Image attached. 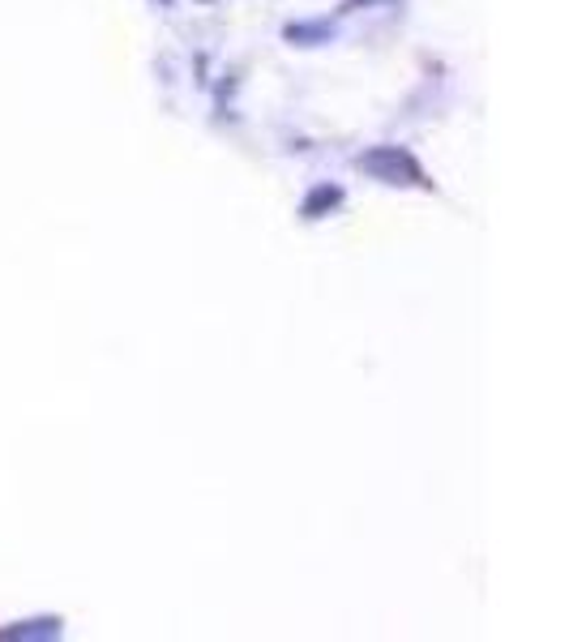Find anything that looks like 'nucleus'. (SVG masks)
I'll list each match as a JSON object with an SVG mask.
<instances>
[{"instance_id": "f257e3e1", "label": "nucleus", "mask_w": 569, "mask_h": 642, "mask_svg": "<svg viewBox=\"0 0 569 642\" xmlns=\"http://www.w3.org/2000/svg\"><path fill=\"white\" fill-rule=\"evenodd\" d=\"M356 172H364L368 180L385 185V189H420V193H432V176L428 167L416 159V150L399 142H377V146H364L356 159Z\"/></svg>"}, {"instance_id": "f03ea898", "label": "nucleus", "mask_w": 569, "mask_h": 642, "mask_svg": "<svg viewBox=\"0 0 569 642\" xmlns=\"http://www.w3.org/2000/svg\"><path fill=\"white\" fill-rule=\"evenodd\" d=\"M339 39V22L334 17H295L283 26L287 48H326Z\"/></svg>"}, {"instance_id": "7ed1b4c3", "label": "nucleus", "mask_w": 569, "mask_h": 642, "mask_svg": "<svg viewBox=\"0 0 569 642\" xmlns=\"http://www.w3.org/2000/svg\"><path fill=\"white\" fill-rule=\"evenodd\" d=\"M343 202H347V189L321 180V185H313V189L300 198V218H304V223H317V218H326V214L339 211Z\"/></svg>"}, {"instance_id": "20e7f679", "label": "nucleus", "mask_w": 569, "mask_h": 642, "mask_svg": "<svg viewBox=\"0 0 569 642\" xmlns=\"http://www.w3.org/2000/svg\"><path fill=\"white\" fill-rule=\"evenodd\" d=\"M61 630H65V621L61 617H35V621H17V626H9V630H0V639H61Z\"/></svg>"}, {"instance_id": "39448f33", "label": "nucleus", "mask_w": 569, "mask_h": 642, "mask_svg": "<svg viewBox=\"0 0 569 642\" xmlns=\"http://www.w3.org/2000/svg\"><path fill=\"white\" fill-rule=\"evenodd\" d=\"M394 4H403V0H343L339 9L343 13H359V9H394Z\"/></svg>"}, {"instance_id": "423d86ee", "label": "nucleus", "mask_w": 569, "mask_h": 642, "mask_svg": "<svg viewBox=\"0 0 569 642\" xmlns=\"http://www.w3.org/2000/svg\"><path fill=\"white\" fill-rule=\"evenodd\" d=\"M159 4H163V9H172V4H176V0H159Z\"/></svg>"}]
</instances>
